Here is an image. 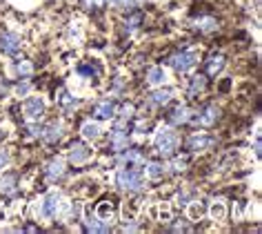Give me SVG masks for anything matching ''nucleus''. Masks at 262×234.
Here are the masks:
<instances>
[{
    "label": "nucleus",
    "mask_w": 262,
    "mask_h": 234,
    "mask_svg": "<svg viewBox=\"0 0 262 234\" xmlns=\"http://www.w3.org/2000/svg\"><path fill=\"white\" fill-rule=\"evenodd\" d=\"M62 197L58 192H51L47 199H45V205H42V212H45V217H49V219H56V214L60 212V207H62Z\"/></svg>",
    "instance_id": "9"
},
{
    "label": "nucleus",
    "mask_w": 262,
    "mask_h": 234,
    "mask_svg": "<svg viewBox=\"0 0 262 234\" xmlns=\"http://www.w3.org/2000/svg\"><path fill=\"white\" fill-rule=\"evenodd\" d=\"M0 139H5V132H0Z\"/></svg>",
    "instance_id": "34"
},
{
    "label": "nucleus",
    "mask_w": 262,
    "mask_h": 234,
    "mask_svg": "<svg viewBox=\"0 0 262 234\" xmlns=\"http://www.w3.org/2000/svg\"><path fill=\"white\" fill-rule=\"evenodd\" d=\"M195 29L198 31H213V29H218V21L215 18H211V16H202V18H198L195 21Z\"/></svg>",
    "instance_id": "20"
},
{
    "label": "nucleus",
    "mask_w": 262,
    "mask_h": 234,
    "mask_svg": "<svg viewBox=\"0 0 262 234\" xmlns=\"http://www.w3.org/2000/svg\"><path fill=\"white\" fill-rule=\"evenodd\" d=\"M71 152H69V159H71V163H82V161H87L89 156H91V149L84 145V143L80 141H76V143H71Z\"/></svg>",
    "instance_id": "10"
},
{
    "label": "nucleus",
    "mask_w": 262,
    "mask_h": 234,
    "mask_svg": "<svg viewBox=\"0 0 262 234\" xmlns=\"http://www.w3.org/2000/svg\"><path fill=\"white\" fill-rule=\"evenodd\" d=\"M78 74H82V76H98V74H100V65H96V63L80 65V67H78Z\"/></svg>",
    "instance_id": "25"
},
{
    "label": "nucleus",
    "mask_w": 262,
    "mask_h": 234,
    "mask_svg": "<svg viewBox=\"0 0 262 234\" xmlns=\"http://www.w3.org/2000/svg\"><path fill=\"white\" fill-rule=\"evenodd\" d=\"M82 136L84 139H98L100 136V127L96 125V123H91V121H87V123H82Z\"/></svg>",
    "instance_id": "23"
},
{
    "label": "nucleus",
    "mask_w": 262,
    "mask_h": 234,
    "mask_svg": "<svg viewBox=\"0 0 262 234\" xmlns=\"http://www.w3.org/2000/svg\"><path fill=\"white\" fill-rule=\"evenodd\" d=\"M147 174L151 179H160L162 174H165V165H162V163H149L147 165Z\"/></svg>",
    "instance_id": "27"
},
{
    "label": "nucleus",
    "mask_w": 262,
    "mask_h": 234,
    "mask_svg": "<svg viewBox=\"0 0 262 234\" xmlns=\"http://www.w3.org/2000/svg\"><path fill=\"white\" fill-rule=\"evenodd\" d=\"M185 170V161H173V172Z\"/></svg>",
    "instance_id": "33"
},
{
    "label": "nucleus",
    "mask_w": 262,
    "mask_h": 234,
    "mask_svg": "<svg viewBox=\"0 0 262 234\" xmlns=\"http://www.w3.org/2000/svg\"><path fill=\"white\" fill-rule=\"evenodd\" d=\"M25 114H27V119H31V121L40 119V116L45 114V103H42V99H38V96H31V99L25 101Z\"/></svg>",
    "instance_id": "8"
},
{
    "label": "nucleus",
    "mask_w": 262,
    "mask_h": 234,
    "mask_svg": "<svg viewBox=\"0 0 262 234\" xmlns=\"http://www.w3.org/2000/svg\"><path fill=\"white\" fill-rule=\"evenodd\" d=\"M124 123H118V125L109 132V149L111 152H122L124 147L129 145V134L127 129H122Z\"/></svg>",
    "instance_id": "5"
},
{
    "label": "nucleus",
    "mask_w": 262,
    "mask_h": 234,
    "mask_svg": "<svg viewBox=\"0 0 262 234\" xmlns=\"http://www.w3.org/2000/svg\"><path fill=\"white\" fill-rule=\"evenodd\" d=\"M147 81L151 83V85H162V83H165V71H162V67H154V69H149Z\"/></svg>",
    "instance_id": "24"
},
{
    "label": "nucleus",
    "mask_w": 262,
    "mask_h": 234,
    "mask_svg": "<svg viewBox=\"0 0 262 234\" xmlns=\"http://www.w3.org/2000/svg\"><path fill=\"white\" fill-rule=\"evenodd\" d=\"M80 3H82L84 9H100L107 0H80Z\"/></svg>",
    "instance_id": "29"
},
{
    "label": "nucleus",
    "mask_w": 262,
    "mask_h": 234,
    "mask_svg": "<svg viewBox=\"0 0 262 234\" xmlns=\"http://www.w3.org/2000/svg\"><path fill=\"white\" fill-rule=\"evenodd\" d=\"M84 230L87 232H109V225L102 223V219L98 217V214H89V217L84 219Z\"/></svg>",
    "instance_id": "16"
},
{
    "label": "nucleus",
    "mask_w": 262,
    "mask_h": 234,
    "mask_svg": "<svg viewBox=\"0 0 262 234\" xmlns=\"http://www.w3.org/2000/svg\"><path fill=\"white\" fill-rule=\"evenodd\" d=\"M107 3L118 9H134L136 7V0H107Z\"/></svg>",
    "instance_id": "28"
},
{
    "label": "nucleus",
    "mask_w": 262,
    "mask_h": 234,
    "mask_svg": "<svg viewBox=\"0 0 262 234\" xmlns=\"http://www.w3.org/2000/svg\"><path fill=\"white\" fill-rule=\"evenodd\" d=\"M205 87H207V78L205 76H193L191 78V85H189V96L195 99V94H200Z\"/></svg>",
    "instance_id": "22"
},
{
    "label": "nucleus",
    "mask_w": 262,
    "mask_h": 234,
    "mask_svg": "<svg viewBox=\"0 0 262 234\" xmlns=\"http://www.w3.org/2000/svg\"><path fill=\"white\" fill-rule=\"evenodd\" d=\"M218 116H220V109L218 107H215V105H205V107H200L195 114L189 116V121H191L193 125L209 127V125H213V123L218 121Z\"/></svg>",
    "instance_id": "4"
},
{
    "label": "nucleus",
    "mask_w": 262,
    "mask_h": 234,
    "mask_svg": "<svg viewBox=\"0 0 262 234\" xmlns=\"http://www.w3.org/2000/svg\"><path fill=\"white\" fill-rule=\"evenodd\" d=\"M45 174H47V181H58V179H62V174H64V161L62 159H54V161H49V165H47V170H45Z\"/></svg>",
    "instance_id": "15"
},
{
    "label": "nucleus",
    "mask_w": 262,
    "mask_h": 234,
    "mask_svg": "<svg viewBox=\"0 0 262 234\" xmlns=\"http://www.w3.org/2000/svg\"><path fill=\"white\" fill-rule=\"evenodd\" d=\"M171 96H173L171 89H158V92H154L149 96V103H151V105H167V103L171 101Z\"/></svg>",
    "instance_id": "19"
},
{
    "label": "nucleus",
    "mask_w": 262,
    "mask_h": 234,
    "mask_svg": "<svg viewBox=\"0 0 262 234\" xmlns=\"http://www.w3.org/2000/svg\"><path fill=\"white\" fill-rule=\"evenodd\" d=\"M0 192H3L5 197H14L18 192V174H5V177L0 179Z\"/></svg>",
    "instance_id": "14"
},
{
    "label": "nucleus",
    "mask_w": 262,
    "mask_h": 234,
    "mask_svg": "<svg viewBox=\"0 0 262 234\" xmlns=\"http://www.w3.org/2000/svg\"><path fill=\"white\" fill-rule=\"evenodd\" d=\"M189 116H191L189 107H185V105H176L171 112L167 114V121L171 123V125H185V123H189Z\"/></svg>",
    "instance_id": "12"
},
{
    "label": "nucleus",
    "mask_w": 262,
    "mask_h": 234,
    "mask_svg": "<svg viewBox=\"0 0 262 234\" xmlns=\"http://www.w3.org/2000/svg\"><path fill=\"white\" fill-rule=\"evenodd\" d=\"M27 132L34 136V139H42V127H40V125H29Z\"/></svg>",
    "instance_id": "30"
},
{
    "label": "nucleus",
    "mask_w": 262,
    "mask_h": 234,
    "mask_svg": "<svg viewBox=\"0 0 262 234\" xmlns=\"http://www.w3.org/2000/svg\"><path fill=\"white\" fill-rule=\"evenodd\" d=\"M94 116H96V119H100V121L114 119V116H116V103H114V101H102V103H98V105L94 107Z\"/></svg>",
    "instance_id": "13"
},
{
    "label": "nucleus",
    "mask_w": 262,
    "mask_h": 234,
    "mask_svg": "<svg viewBox=\"0 0 262 234\" xmlns=\"http://www.w3.org/2000/svg\"><path fill=\"white\" fill-rule=\"evenodd\" d=\"M31 71H34L31 63H27V61H18V63H16V74L20 76V78H29Z\"/></svg>",
    "instance_id": "26"
},
{
    "label": "nucleus",
    "mask_w": 262,
    "mask_h": 234,
    "mask_svg": "<svg viewBox=\"0 0 262 234\" xmlns=\"http://www.w3.org/2000/svg\"><path fill=\"white\" fill-rule=\"evenodd\" d=\"M225 67V58H222L220 54H211L207 58V63H205V69H207V76H215L218 71Z\"/></svg>",
    "instance_id": "18"
},
{
    "label": "nucleus",
    "mask_w": 262,
    "mask_h": 234,
    "mask_svg": "<svg viewBox=\"0 0 262 234\" xmlns=\"http://www.w3.org/2000/svg\"><path fill=\"white\" fill-rule=\"evenodd\" d=\"M9 165V154L7 152H0V170L3 167H7Z\"/></svg>",
    "instance_id": "32"
},
{
    "label": "nucleus",
    "mask_w": 262,
    "mask_h": 234,
    "mask_svg": "<svg viewBox=\"0 0 262 234\" xmlns=\"http://www.w3.org/2000/svg\"><path fill=\"white\" fill-rule=\"evenodd\" d=\"M116 183L120 190L127 192H138L145 187V177H142L140 170H120L116 177Z\"/></svg>",
    "instance_id": "1"
},
{
    "label": "nucleus",
    "mask_w": 262,
    "mask_h": 234,
    "mask_svg": "<svg viewBox=\"0 0 262 234\" xmlns=\"http://www.w3.org/2000/svg\"><path fill=\"white\" fill-rule=\"evenodd\" d=\"M118 161L120 163H127V165H145V156H142V152L138 147H124L120 156H118Z\"/></svg>",
    "instance_id": "7"
},
{
    "label": "nucleus",
    "mask_w": 262,
    "mask_h": 234,
    "mask_svg": "<svg viewBox=\"0 0 262 234\" xmlns=\"http://www.w3.org/2000/svg\"><path fill=\"white\" fill-rule=\"evenodd\" d=\"M140 23H142V14H140V11H131V14L124 18V29H127V34H131V31L138 29Z\"/></svg>",
    "instance_id": "21"
},
{
    "label": "nucleus",
    "mask_w": 262,
    "mask_h": 234,
    "mask_svg": "<svg viewBox=\"0 0 262 234\" xmlns=\"http://www.w3.org/2000/svg\"><path fill=\"white\" fill-rule=\"evenodd\" d=\"M167 63L171 65L178 74H185V71H189L198 63V54H195V51H178V54H173Z\"/></svg>",
    "instance_id": "3"
},
{
    "label": "nucleus",
    "mask_w": 262,
    "mask_h": 234,
    "mask_svg": "<svg viewBox=\"0 0 262 234\" xmlns=\"http://www.w3.org/2000/svg\"><path fill=\"white\" fill-rule=\"evenodd\" d=\"M16 92L20 94V96H25L29 92V83H18V87H16Z\"/></svg>",
    "instance_id": "31"
},
{
    "label": "nucleus",
    "mask_w": 262,
    "mask_h": 234,
    "mask_svg": "<svg viewBox=\"0 0 262 234\" xmlns=\"http://www.w3.org/2000/svg\"><path fill=\"white\" fill-rule=\"evenodd\" d=\"M211 145H215V139L213 136H191V139L187 141V149L189 152H198V149H209Z\"/></svg>",
    "instance_id": "11"
},
{
    "label": "nucleus",
    "mask_w": 262,
    "mask_h": 234,
    "mask_svg": "<svg viewBox=\"0 0 262 234\" xmlns=\"http://www.w3.org/2000/svg\"><path fill=\"white\" fill-rule=\"evenodd\" d=\"M20 36L16 34V31H5L3 36H0V51L7 56H16L18 51H20Z\"/></svg>",
    "instance_id": "6"
},
{
    "label": "nucleus",
    "mask_w": 262,
    "mask_h": 234,
    "mask_svg": "<svg viewBox=\"0 0 262 234\" xmlns=\"http://www.w3.org/2000/svg\"><path fill=\"white\" fill-rule=\"evenodd\" d=\"M178 145H180L178 134L171 132V129H162V132H158V136H156V149H158L160 156H173Z\"/></svg>",
    "instance_id": "2"
},
{
    "label": "nucleus",
    "mask_w": 262,
    "mask_h": 234,
    "mask_svg": "<svg viewBox=\"0 0 262 234\" xmlns=\"http://www.w3.org/2000/svg\"><path fill=\"white\" fill-rule=\"evenodd\" d=\"M42 139L49 143H56L62 139V125L60 123H49L47 127H42Z\"/></svg>",
    "instance_id": "17"
}]
</instances>
